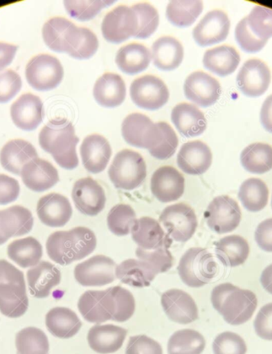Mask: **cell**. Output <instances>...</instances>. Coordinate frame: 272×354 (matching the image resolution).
Returning <instances> with one entry per match:
<instances>
[{
  "mask_svg": "<svg viewBox=\"0 0 272 354\" xmlns=\"http://www.w3.org/2000/svg\"><path fill=\"white\" fill-rule=\"evenodd\" d=\"M78 306L83 318L92 324L109 320L124 322L134 315L136 301L129 290L116 286L105 290H87L80 297Z\"/></svg>",
  "mask_w": 272,
  "mask_h": 354,
  "instance_id": "cell-1",
  "label": "cell"
},
{
  "mask_svg": "<svg viewBox=\"0 0 272 354\" xmlns=\"http://www.w3.org/2000/svg\"><path fill=\"white\" fill-rule=\"evenodd\" d=\"M97 242L93 231L87 227H75L53 232L48 237L46 252L53 262L65 266L92 254Z\"/></svg>",
  "mask_w": 272,
  "mask_h": 354,
  "instance_id": "cell-2",
  "label": "cell"
},
{
  "mask_svg": "<svg viewBox=\"0 0 272 354\" xmlns=\"http://www.w3.org/2000/svg\"><path fill=\"white\" fill-rule=\"evenodd\" d=\"M79 138L71 122L67 120H53L42 129L39 145L55 158L61 167L73 170L79 165L76 147Z\"/></svg>",
  "mask_w": 272,
  "mask_h": 354,
  "instance_id": "cell-3",
  "label": "cell"
},
{
  "mask_svg": "<svg viewBox=\"0 0 272 354\" xmlns=\"http://www.w3.org/2000/svg\"><path fill=\"white\" fill-rule=\"evenodd\" d=\"M213 308L228 324L238 326L252 319L258 300L252 290L239 288L230 283L217 285L211 294Z\"/></svg>",
  "mask_w": 272,
  "mask_h": 354,
  "instance_id": "cell-4",
  "label": "cell"
},
{
  "mask_svg": "<svg viewBox=\"0 0 272 354\" xmlns=\"http://www.w3.org/2000/svg\"><path fill=\"white\" fill-rule=\"evenodd\" d=\"M28 306L24 272L8 261L0 260V313L8 318H19Z\"/></svg>",
  "mask_w": 272,
  "mask_h": 354,
  "instance_id": "cell-5",
  "label": "cell"
},
{
  "mask_svg": "<svg viewBox=\"0 0 272 354\" xmlns=\"http://www.w3.org/2000/svg\"><path fill=\"white\" fill-rule=\"evenodd\" d=\"M178 272L188 287L199 288L210 283L218 272L212 253L202 248H191L181 258Z\"/></svg>",
  "mask_w": 272,
  "mask_h": 354,
  "instance_id": "cell-6",
  "label": "cell"
},
{
  "mask_svg": "<svg viewBox=\"0 0 272 354\" xmlns=\"http://www.w3.org/2000/svg\"><path fill=\"white\" fill-rule=\"evenodd\" d=\"M109 176L116 188L132 190L140 187L147 177V165L136 151L125 149L116 155Z\"/></svg>",
  "mask_w": 272,
  "mask_h": 354,
  "instance_id": "cell-7",
  "label": "cell"
},
{
  "mask_svg": "<svg viewBox=\"0 0 272 354\" xmlns=\"http://www.w3.org/2000/svg\"><path fill=\"white\" fill-rule=\"evenodd\" d=\"M64 77L62 63L49 55L36 56L26 68V77L30 86L38 91H49L60 86Z\"/></svg>",
  "mask_w": 272,
  "mask_h": 354,
  "instance_id": "cell-8",
  "label": "cell"
},
{
  "mask_svg": "<svg viewBox=\"0 0 272 354\" xmlns=\"http://www.w3.org/2000/svg\"><path fill=\"white\" fill-rule=\"evenodd\" d=\"M159 221L168 235L177 242L185 243L192 239L197 228L194 210L185 203L167 206L159 216Z\"/></svg>",
  "mask_w": 272,
  "mask_h": 354,
  "instance_id": "cell-9",
  "label": "cell"
},
{
  "mask_svg": "<svg viewBox=\"0 0 272 354\" xmlns=\"http://www.w3.org/2000/svg\"><path fill=\"white\" fill-rule=\"evenodd\" d=\"M242 210L237 202L227 195L216 197L205 213L208 226L218 234L236 230L241 223Z\"/></svg>",
  "mask_w": 272,
  "mask_h": 354,
  "instance_id": "cell-10",
  "label": "cell"
},
{
  "mask_svg": "<svg viewBox=\"0 0 272 354\" xmlns=\"http://www.w3.org/2000/svg\"><path fill=\"white\" fill-rule=\"evenodd\" d=\"M130 95L132 102L138 107L151 111L164 106L170 97L166 84L152 75L143 76L133 81Z\"/></svg>",
  "mask_w": 272,
  "mask_h": 354,
  "instance_id": "cell-11",
  "label": "cell"
},
{
  "mask_svg": "<svg viewBox=\"0 0 272 354\" xmlns=\"http://www.w3.org/2000/svg\"><path fill=\"white\" fill-rule=\"evenodd\" d=\"M138 29V21L135 10L120 5L105 15L101 30L104 38L111 44H121L134 37Z\"/></svg>",
  "mask_w": 272,
  "mask_h": 354,
  "instance_id": "cell-12",
  "label": "cell"
},
{
  "mask_svg": "<svg viewBox=\"0 0 272 354\" xmlns=\"http://www.w3.org/2000/svg\"><path fill=\"white\" fill-rule=\"evenodd\" d=\"M116 268L113 259L97 255L78 264L74 277L84 287H102L115 281Z\"/></svg>",
  "mask_w": 272,
  "mask_h": 354,
  "instance_id": "cell-13",
  "label": "cell"
},
{
  "mask_svg": "<svg viewBox=\"0 0 272 354\" xmlns=\"http://www.w3.org/2000/svg\"><path fill=\"white\" fill-rule=\"evenodd\" d=\"M158 131V124L141 113L127 115L122 124V135L127 144L148 151L156 142Z\"/></svg>",
  "mask_w": 272,
  "mask_h": 354,
  "instance_id": "cell-14",
  "label": "cell"
},
{
  "mask_svg": "<svg viewBox=\"0 0 272 354\" xmlns=\"http://www.w3.org/2000/svg\"><path fill=\"white\" fill-rule=\"evenodd\" d=\"M72 198L76 208L84 215L97 216L105 207V189L90 177L79 179L74 184Z\"/></svg>",
  "mask_w": 272,
  "mask_h": 354,
  "instance_id": "cell-15",
  "label": "cell"
},
{
  "mask_svg": "<svg viewBox=\"0 0 272 354\" xmlns=\"http://www.w3.org/2000/svg\"><path fill=\"white\" fill-rule=\"evenodd\" d=\"M186 98L202 108L210 107L219 99L221 84L216 78L202 71H197L186 78L184 84Z\"/></svg>",
  "mask_w": 272,
  "mask_h": 354,
  "instance_id": "cell-16",
  "label": "cell"
},
{
  "mask_svg": "<svg viewBox=\"0 0 272 354\" xmlns=\"http://www.w3.org/2000/svg\"><path fill=\"white\" fill-rule=\"evenodd\" d=\"M271 79V71L264 62L250 59L239 70L237 82L239 91L245 96L257 97L268 91Z\"/></svg>",
  "mask_w": 272,
  "mask_h": 354,
  "instance_id": "cell-17",
  "label": "cell"
},
{
  "mask_svg": "<svg viewBox=\"0 0 272 354\" xmlns=\"http://www.w3.org/2000/svg\"><path fill=\"white\" fill-rule=\"evenodd\" d=\"M151 189L159 202H174L183 196L185 190V178L177 169L164 166L153 174Z\"/></svg>",
  "mask_w": 272,
  "mask_h": 354,
  "instance_id": "cell-18",
  "label": "cell"
},
{
  "mask_svg": "<svg viewBox=\"0 0 272 354\" xmlns=\"http://www.w3.org/2000/svg\"><path fill=\"white\" fill-rule=\"evenodd\" d=\"M161 304L168 318L177 324H189L199 319L195 301L183 290H167L162 295Z\"/></svg>",
  "mask_w": 272,
  "mask_h": 354,
  "instance_id": "cell-19",
  "label": "cell"
},
{
  "mask_svg": "<svg viewBox=\"0 0 272 354\" xmlns=\"http://www.w3.org/2000/svg\"><path fill=\"white\" fill-rule=\"evenodd\" d=\"M230 29V20L220 10L207 13L193 30L195 41L201 46L219 44L227 39Z\"/></svg>",
  "mask_w": 272,
  "mask_h": 354,
  "instance_id": "cell-20",
  "label": "cell"
},
{
  "mask_svg": "<svg viewBox=\"0 0 272 354\" xmlns=\"http://www.w3.org/2000/svg\"><path fill=\"white\" fill-rule=\"evenodd\" d=\"M212 151L205 142L200 140L185 142L181 146L177 157L179 167L185 174L199 176L211 167Z\"/></svg>",
  "mask_w": 272,
  "mask_h": 354,
  "instance_id": "cell-21",
  "label": "cell"
},
{
  "mask_svg": "<svg viewBox=\"0 0 272 354\" xmlns=\"http://www.w3.org/2000/svg\"><path fill=\"white\" fill-rule=\"evenodd\" d=\"M10 115L19 129L28 131L35 130L44 118V104L33 94H24L12 104Z\"/></svg>",
  "mask_w": 272,
  "mask_h": 354,
  "instance_id": "cell-22",
  "label": "cell"
},
{
  "mask_svg": "<svg viewBox=\"0 0 272 354\" xmlns=\"http://www.w3.org/2000/svg\"><path fill=\"white\" fill-rule=\"evenodd\" d=\"M131 232L133 241L143 250L168 248L172 244V240L165 234L162 226L156 220L149 216L136 220Z\"/></svg>",
  "mask_w": 272,
  "mask_h": 354,
  "instance_id": "cell-23",
  "label": "cell"
},
{
  "mask_svg": "<svg viewBox=\"0 0 272 354\" xmlns=\"http://www.w3.org/2000/svg\"><path fill=\"white\" fill-rule=\"evenodd\" d=\"M33 225V215L24 206L14 205L0 210V245L12 237L29 234Z\"/></svg>",
  "mask_w": 272,
  "mask_h": 354,
  "instance_id": "cell-24",
  "label": "cell"
},
{
  "mask_svg": "<svg viewBox=\"0 0 272 354\" xmlns=\"http://www.w3.org/2000/svg\"><path fill=\"white\" fill-rule=\"evenodd\" d=\"M37 214L44 225L63 227L72 218L73 208L66 197L51 193L40 198L37 205Z\"/></svg>",
  "mask_w": 272,
  "mask_h": 354,
  "instance_id": "cell-25",
  "label": "cell"
},
{
  "mask_svg": "<svg viewBox=\"0 0 272 354\" xmlns=\"http://www.w3.org/2000/svg\"><path fill=\"white\" fill-rule=\"evenodd\" d=\"M20 176L25 186L35 192H44L60 182L57 169L39 158L26 163Z\"/></svg>",
  "mask_w": 272,
  "mask_h": 354,
  "instance_id": "cell-26",
  "label": "cell"
},
{
  "mask_svg": "<svg viewBox=\"0 0 272 354\" xmlns=\"http://www.w3.org/2000/svg\"><path fill=\"white\" fill-rule=\"evenodd\" d=\"M83 165L92 174L104 171L111 156L109 142L104 136L93 134L85 137L80 149Z\"/></svg>",
  "mask_w": 272,
  "mask_h": 354,
  "instance_id": "cell-27",
  "label": "cell"
},
{
  "mask_svg": "<svg viewBox=\"0 0 272 354\" xmlns=\"http://www.w3.org/2000/svg\"><path fill=\"white\" fill-rule=\"evenodd\" d=\"M30 295L37 299H44L51 290L60 285L62 274L60 269L47 261H41L26 273Z\"/></svg>",
  "mask_w": 272,
  "mask_h": 354,
  "instance_id": "cell-28",
  "label": "cell"
},
{
  "mask_svg": "<svg viewBox=\"0 0 272 354\" xmlns=\"http://www.w3.org/2000/svg\"><path fill=\"white\" fill-rule=\"evenodd\" d=\"M127 330L115 325H96L89 331L88 342L91 348L100 354L118 351L124 344Z\"/></svg>",
  "mask_w": 272,
  "mask_h": 354,
  "instance_id": "cell-29",
  "label": "cell"
},
{
  "mask_svg": "<svg viewBox=\"0 0 272 354\" xmlns=\"http://www.w3.org/2000/svg\"><path fill=\"white\" fill-rule=\"evenodd\" d=\"M172 120L180 134L188 138L201 135L207 127L204 113L195 105L188 103L176 105L172 110Z\"/></svg>",
  "mask_w": 272,
  "mask_h": 354,
  "instance_id": "cell-30",
  "label": "cell"
},
{
  "mask_svg": "<svg viewBox=\"0 0 272 354\" xmlns=\"http://www.w3.org/2000/svg\"><path fill=\"white\" fill-rule=\"evenodd\" d=\"M93 96L101 106L115 108L125 102V82L116 73H107L101 76L93 88Z\"/></svg>",
  "mask_w": 272,
  "mask_h": 354,
  "instance_id": "cell-31",
  "label": "cell"
},
{
  "mask_svg": "<svg viewBox=\"0 0 272 354\" xmlns=\"http://www.w3.org/2000/svg\"><path fill=\"white\" fill-rule=\"evenodd\" d=\"M39 158L34 146L24 140H10L0 152V162L5 170L19 176L23 167Z\"/></svg>",
  "mask_w": 272,
  "mask_h": 354,
  "instance_id": "cell-32",
  "label": "cell"
},
{
  "mask_svg": "<svg viewBox=\"0 0 272 354\" xmlns=\"http://www.w3.org/2000/svg\"><path fill=\"white\" fill-rule=\"evenodd\" d=\"M154 65L159 70H175L183 62L184 49L181 42L170 36H164L154 42L152 48Z\"/></svg>",
  "mask_w": 272,
  "mask_h": 354,
  "instance_id": "cell-33",
  "label": "cell"
},
{
  "mask_svg": "<svg viewBox=\"0 0 272 354\" xmlns=\"http://www.w3.org/2000/svg\"><path fill=\"white\" fill-rule=\"evenodd\" d=\"M116 277L121 283L134 288L150 286L158 273L147 262L129 259L116 266Z\"/></svg>",
  "mask_w": 272,
  "mask_h": 354,
  "instance_id": "cell-34",
  "label": "cell"
},
{
  "mask_svg": "<svg viewBox=\"0 0 272 354\" xmlns=\"http://www.w3.org/2000/svg\"><path fill=\"white\" fill-rule=\"evenodd\" d=\"M78 28L71 21L55 17L47 21L42 29L45 44L50 49L58 53H66Z\"/></svg>",
  "mask_w": 272,
  "mask_h": 354,
  "instance_id": "cell-35",
  "label": "cell"
},
{
  "mask_svg": "<svg viewBox=\"0 0 272 354\" xmlns=\"http://www.w3.org/2000/svg\"><path fill=\"white\" fill-rule=\"evenodd\" d=\"M46 326L52 335L68 339L78 334L82 322L72 310L58 306L47 313Z\"/></svg>",
  "mask_w": 272,
  "mask_h": 354,
  "instance_id": "cell-36",
  "label": "cell"
},
{
  "mask_svg": "<svg viewBox=\"0 0 272 354\" xmlns=\"http://www.w3.org/2000/svg\"><path fill=\"white\" fill-rule=\"evenodd\" d=\"M151 51L140 44H131L121 47L116 56V65L122 72L136 75L150 65Z\"/></svg>",
  "mask_w": 272,
  "mask_h": 354,
  "instance_id": "cell-37",
  "label": "cell"
},
{
  "mask_svg": "<svg viewBox=\"0 0 272 354\" xmlns=\"http://www.w3.org/2000/svg\"><path fill=\"white\" fill-rule=\"evenodd\" d=\"M241 57L232 46H221L208 50L203 57L204 66L220 77L232 75L237 70Z\"/></svg>",
  "mask_w": 272,
  "mask_h": 354,
  "instance_id": "cell-38",
  "label": "cell"
},
{
  "mask_svg": "<svg viewBox=\"0 0 272 354\" xmlns=\"http://www.w3.org/2000/svg\"><path fill=\"white\" fill-rule=\"evenodd\" d=\"M248 243L242 236L231 235L224 237L216 244V256L226 267H237L248 260Z\"/></svg>",
  "mask_w": 272,
  "mask_h": 354,
  "instance_id": "cell-39",
  "label": "cell"
},
{
  "mask_svg": "<svg viewBox=\"0 0 272 354\" xmlns=\"http://www.w3.org/2000/svg\"><path fill=\"white\" fill-rule=\"evenodd\" d=\"M42 254L40 242L32 236L14 241L8 247V257L24 268L38 266Z\"/></svg>",
  "mask_w": 272,
  "mask_h": 354,
  "instance_id": "cell-40",
  "label": "cell"
},
{
  "mask_svg": "<svg viewBox=\"0 0 272 354\" xmlns=\"http://www.w3.org/2000/svg\"><path fill=\"white\" fill-rule=\"evenodd\" d=\"M238 197L245 209L249 212L257 213L268 205L269 190L261 179L248 178L239 187Z\"/></svg>",
  "mask_w": 272,
  "mask_h": 354,
  "instance_id": "cell-41",
  "label": "cell"
},
{
  "mask_svg": "<svg viewBox=\"0 0 272 354\" xmlns=\"http://www.w3.org/2000/svg\"><path fill=\"white\" fill-rule=\"evenodd\" d=\"M243 167L252 174H262L272 169V147L255 142L245 147L241 155Z\"/></svg>",
  "mask_w": 272,
  "mask_h": 354,
  "instance_id": "cell-42",
  "label": "cell"
},
{
  "mask_svg": "<svg viewBox=\"0 0 272 354\" xmlns=\"http://www.w3.org/2000/svg\"><path fill=\"white\" fill-rule=\"evenodd\" d=\"M206 342L203 335L194 330L185 329L176 331L170 337L168 354H201Z\"/></svg>",
  "mask_w": 272,
  "mask_h": 354,
  "instance_id": "cell-43",
  "label": "cell"
},
{
  "mask_svg": "<svg viewBox=\"0 0 272 354\" xmlns=\"http://www.w3.org/2000/svg\"><path fill=\"white\" fill-rule=\"evenodd\" d=\"M203 10V3L199 0L172 1L167 8V18L179 28H188L193 24Z\"/></svg>",
  "mask_w": 272,
  "mask_h": 354,
  "instance_id": "cell-44",
  "label": "cell"
},
{
  "mask_svg": "<svg viewBox=\"0 0 272 354\" xmlns=\"http://www.w3.org/2000/svg\"><path fill=\"white\" fill-rule=\"evenodd\" d=\"M19 354H48L49 341L45 333L36 327H28L19 331L15 338Z\"/></svg>",
  "mask_w": 272,
  "mask_h": 354,
  "instance_id": "cell-45",
  "label": "cell"
},
{
  "mask_svg": "<svg viewBox=\"0 0 272 354\" xmlns=\"http://www.w3.org/2000/svg\"><path fill=\"white\" fill-rule=\"evenodd\" d=\"M135 210L131 205L119 204L109 211L107 223L109 230L118 236L129 235L136 221Z\"/></svg>",
  "mask_w": 272,
  "mask_h": 354,
  "instance_id": "cell-46",
  "label": "cell"
},
{
  "mask_svg": "<svg viewBox=\"0 0 272 354\" xmlns=\"http://www.w3.org/2000/svg\"><path fill=\"white\" fill-rule=\"evenodd\" d=\"M131 8L135 10L138 21V29L134 38H149L156 32L159 24L158 10L147 3L135 4Z\"/></svg>",
  "mask_w": 272,
  "mask_h": 354,
  "instance_id": "cell-47",
  "label": "cell"
},
{
  "mask_svg": "<svg viewBox=\"0 0 272 354\" xmlns=\"http://www.w3.org/2000/svg\"><path fill=\"white\" fill-rule=\"evenodd\" d=\"M247 18L249 29L261 40L272 38V9L255 6Z\"/></svg>",
  "mask_w": 272,
  "mask_h": 354,
  "instance_id": "cell-48",
  "label": "cell"
},
{
  "mask_svg": "<svg viewBox=\"0 0 272 354\" xmlns=\"http://www.w3.org/2000/svg\"><path fill=\"white\" fill-rule=\"evenodd\" d=\"M114 1H65V8L69 15L80 21H88L93 19L104 8L109 7Z\"/></svg>",
  "mask_w": 272,
  "mask_h": 354,
  "instance_id": "cell-49",
  "label": "cell"
},
{
  "mask_svg": "<svg viewBox=\"0 0 272 354\" xmlns=\"http://www.w3.org/2000/svg\"><path fill=\"white\" fill-rule=\"evenodd\" d=\"M215 354H246L247 346L243 338L233 332H224L212 343Z\"/></svg>",
  "mask_w": 272,
  "mask_h": 354,
  "instance_id": "cell-50",
  "label": "cell"
},
{
  "mask_svg": "<svg viewBox=\"0 0 272 354\" xmlns=\"http://www.w3.org/2000/svg\"><path fill=\"white\" fill-rule=\"evenodd\" d=\"M136 254L138 260L150 263L158 274L166 272L173 266L174 258L168 248L147 251L138 248Z\"/></svg>",
  "mask_w": 272,
  "mask_h": 354,
  "instance_id": "cell-51",
  "label": "cell"
},
{
  "mask_svg": "<svg viewBox=\"0 0 272 354\" xmlns=\"http://www.w3.org/2000/svg\"><path fill=\"white\" fill-rule=\"evenodd\" d=\"M235 37L241 48L247 53H257L266 46L268 41L261 40L248 28L247 18L239 21L235 30Z\"/></svg>",
  "mask_w": 272,
  "mask_h": 354,
  "instance_id": "cell-52",
  "label": "cell"
},
{
  "mask_svg": "<svg viewBox=\"0 0 272 354\" xmlns=\"http://www.w3.org/2000/svg\"><path fill=\"white\" fill-rule=\"evenodd\" d=\"M22 88V79L17 73L8 71L0 73V103H7L14 98Z\"/></svg>",
  "mask_w": 272,
  "mask_h": 354,
  "instance_id": "cell-53",
  "label": "cell"
},
{
  "mask_svg": "<svg viewBox=\"0 0 272 354\" xmlns=\"http://www.w3.org/2000/svg\"><path fill=\"white\" fill-rule=\"evenodd\" d=\"M99 41L97 35L92 30L82 28L81 39L71 56L80 60L89 59L97 53Z\"/></svg>",
  "mask_w": 272,
  "mask_h": 354,
  "instance_id": "cell-54",
  "label": "cell"
},
{
  "mask_svg": "<svg viewBox=\"0 0 272 354\" xmlns=\"http://www.w3.org/2000/svg\"><path fill=\"white\" fill-rule=\"evenodd\" d=\"M126 354H163L161 345L147 335L130 337Z\"/></svg>",
  "mask_w": 272,
  "mask_h": 354,
  "instance_id": "cell-55",
  "label": "cell"
},
{
  "mask_svg": "<svg viewBox=\"0 0 272 354\" xmlns=\"http://www.w3.org/2000/svg\"><path fill=\"white\" fill-rule=\"evenodd\" d=\"M254 328L260 337L272 341V303L260 309L254 322Z\"/></svg>",
  "mask_w": 272,
  "mask_h": 354,
  "instance_id": "cell-56",
  "label": "cell"
},
{
  "mask_svg": "<svg viewBox=\"0 0 272 354\" xmlns=\"http://www.w3.org/2000/svg\"><path fill=\"white\" fill-rule=\"evenodd\" d=\"M19 183L16 179L6 174H0V205L12 203L19 198Z\"/></svg>",
  "mask_w": 272,
  "mask_h": 354,
  "instance_id": "cell-57",
  "label": "cell"
},
{
  "mask_svg": "<svg viewBox=\"0 0 272 354\" xmlns=\"http://www.w3.org/2000/svg\"><path fill=\"white\" fill-rule=\"evenodd\" d=\"M255 240L260 250L272 252V218L261 223L255 230Z\"/></svg>",
  "mask_w": 272,
  "mask_h": 354,
  "instance_id": "cell-58",
  "label": "cell"
},
{
  "mask_svg": "<svg viewBox=\"0 0 272 354\" xmlns=\"http://www.w3.org/2000/svg\"><path fill=\"white\" fill-rule=\"evenodd\" d=\"M18 47L0 42V71L4 70L12 62Z\"/></svg>",
  "mask_w": 272,
  "mask_h": 354,
  "instance_id": "cell-59",
  "label": "cell"
},
{
  "mask_svg": "<svg viewBox=\"0 0 272 354\" xmlns=\"http://www.w3.org/2000/svg\"><path fill=\"white\" fill-rule=\"evenodd\" d=\"M260 121L265 130L272 133V94L265 100L261 108Z\"/></svg>",
  "mask_w": 272,
  "mask_h": 354,
  "instance_id": "cell-60",
  "label": "cell"
},
{
  "mask_svg": "<svg viewBox=\"0 0 272 354\" xmlns=\"http://www.w3.org/2000/svg\"><path fill=\"white\" fill-rule=\"evenodd\" d=\"M260 283L266 292L272 295V263L263 271Z\"/></svg>",
  "mask_w": 272,
  "mask_h": 354,
  "instance_id": "cell-61",
  "label": "cell"
},
{
  "mask_svg": "<svg viewBox=\"0 0 272 354\" xmlns=\"http://www.w3.org/2000/svg\"><path fill=\"white\" fill-rule=\"evenodd\" d=\"M271 207H272V199H271Z\"/></svg>",
  "mask_w": 272,
  "mask_h": 354,
  "instance_id": "cell-62",
  "label": "cell"
}]
</instances>
